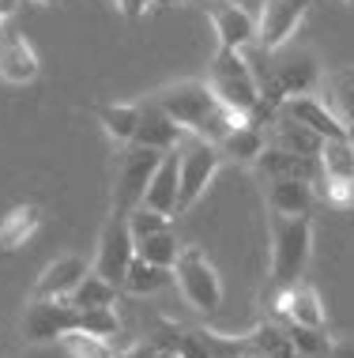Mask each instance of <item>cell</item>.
Wrapping results in <instances>:
<instances>
[{"label":"cell","instance_id":"obj_1","mask_svg":"<svg viewBox=\"0 0 354 358\" xmlns=\"http://www.w3.org/2000/svg\"><path fill=\"white\" fill-rule=\"evenodd\" d=\"M155 102L174 117L185 132H193L200 140L219 143L237 121H245V113H234L230 106L219 102L207 80H177L155 91Z\"/></svg>","mask_w":354,"mask_h":358},{"label":"cell","instance_id":"obj_2","mask_svg":"<svg viewBox=\"0 0 354 358\" xmlns=\"http://www.w3.org/2000/svg\"><path fill=\"white\" fill-rule=\"evenodd\" d=\"M207 83L219 94V102L230 106L234 113H245L253 121V113L260 110L264 94H260V80H256L253 64L242 57V50H223L212 57V69H207Z\"/></svg>","mask_w":354,"mask_h":358},{"label":"cell","instance_id":"obj_3","mask_svg":"<svg viewBox=\"0 0 354 358\" xmlns=\"http://www.w3.org/2000/svg\"><path fill=\"white\" fill-rule=\"evenodd\" d=\"M313 257V219L309 215H275L272 211V283H298Z\"/></svg>","mask_w":354,"mask_h":358},{"label":"cell","instance_id":"obj_4","mask_svg":"<svg viewBox=\"0 0 354 358\" xmlns=\"http://www.w3.org/2000/svg\"><path fill=\"white\" fill-rule=\"evenodd\" d=\"M177 215L196 208V200L207 192L212 178L219 173L223 151L212 140H200L193 132H185V140L177 143Z\"/></svg>","mask_w":354,"mask_h":358},{"label":"cell","instance_id":"obj_5","mask_svg":"<svg viewBox=\"0 0 354 358\" xmlns=\"http://www.w3.org/2000/svg\"><path fill=\"white\" fill-rule=\"evenodd\" d=\"M174 279H177L181 294H185V302L196 313H215L219 302H223V279H219L215 264L196 245H181L177 264H174Z\"/></svg>","mask_w":354,"mask_h":358},{"label":"cell","instance_id":"obj_6","mask_svg":"<svg viewBox=\"0 0 354 358\" xmlns=\"http://www.w3.org/2000/svg\"><path fill=\"white\" fill-rule=\"evenodd\" d=\"M166 151L143 148V143H128L117 162V185H113V215H128L132 208L143 204V192H147V181L155 178L158 162Z\"/></svg>","mask_w":354,"mask_h":358},{"label":"cell","instance_id":"obj_7","mask_svg":"<svg viewBox=\"0 0 354 358\" xmlns=\"http://www.w3.org/2000/svg\"><path fill=\"white\" fill-rule=\"evenodd\" d=\"M72 328H80V309L72 306V298H34L27 302L23 313V336L31 343H53L61 336H68Z\"/></svg>","mask_w":354,"mask_h":358},{"label":"cell","instance_id":"obj_8","mask_svg":"<svg viewBox=\"0 0 354 358\" xmlns=\"http://www.w3.org/2000/svg\"><path fill=\"white\" fill-rule=\"evenodd\" d=\"M317 83H320L317 57L302 50V53H290V57H283V61L275 64L272 83L260 87V94H264V102L279 106L283 99H290V94H313Z\"/></svg>","mask_w":354,"mask_h":358},{"label":"cell","instance_id":"obj_9","mask_svg":"<svg viewBox=\"0 0 354 358\" xmlns=\"http://www.w3.org/2000/svg\"><path fill=\"white\" fill-rule=\"evenodd\" d=\"M132 257H136V238H132V230H128V219L113 215L106 222V230H102V238H98V257H94L91 272H98L102 279H110V283H121L124 272H128V264H132Z\"/></svg>","mask_w":354,"mask_h":358},{"label":"cell","instance_id":"obj_10","mask_svg":"<svg viewBox=\"0 0 354 358\" xmlns=\"http://www.w3.org/2000/svg\"><path fill=\"white\" fill-rule=\"evenodd\" d=\"M309 4L313 0H264L260 23H256V42H260L267 53L283 50V45L294 38V31L302 27Z\"/></svg>","mask_w":354,"mask_h":358},{"label":"cell","instance_id":"obj_11","mask_svg":"<svg viewBox=\"0 0 354 358\" xmlns=\"http://www.w3.org/2000/svg\"><path fill=\"white\" fill-rule=\"evenodd\" d=\"M279 113L294 117L298 124H305V129H313L320 140L351 136V129L336 117V113L328 110V106H324V99H317V94H290V99H283V102H279Z\"/></svg>","mask_w":354,"mask_h":358},{"label":"cell","instance_id":"obj_12","mask_svg":"<svg viewBox=\"0 0 354 358\" xmlns=\"http://www.w3.org/2000/svg\"><path fill=\"white\" fill-rule=\"evenodd\" d=\"M253 166L260 170L267 181H272V178H290V181H305V185H313V189H317L320 178H324L317 155H294V151L272 148V143L264 148V155L253 162Z\"/></svg>","mask_w":354,"mask_h":358},{"label":"cell","instance_id":"obj_13","mask_svg":"<svg viewBox=\"0 0 354 358\" xmlns=\"http://www.w3.org/2000/svg\"><path fill=\"white\" fill-rule=\"evenodd\" d=\"M207 19H212L223 50H245L249 42H256V19L242 4H234V0H212L207 4Z\"/></svg>","mask_w":354,"mask_h":358},{"label":"cell","instance_id":"obj_14","mask_svg":"<svg viewBox=\"0 0 354 358\" xmlns=\"http://www.w3.org/2000/svg\"><path fill=\"white\" fill-rule=\"evenodd\" d=\"M275 317H283L286 324H309V328H324L328 309H324L317 287L309 283H290L275 294Z\"/></svg>","mask_w":354,"mask_h":358},{"label":"cell","instance_id":"obj_15","mask_svg":"<svg viewBox=\"0 0 354 358\" xmlns=\"http://www.w3.org/2000/svg\"><path fill=\"white\" fill-rule=\"evenodd\" d=\"M181 140H185V129H181L155 99L140 102V124H136L132 143H143V148H155V151H174Z\"/></svg>","mask_w":354,"mask_h":358},{"label":"cell","instance_id":"obj_16","mask_svg":"<svg viewBox=\"0 0 354 358\" xmlns=\"http://www.w3.org/2000/svg\"><path fill=\"white\" fill-rule=\"evenodd\" d=\"M87 260L83 257H57L34 283V298H72L80 279L87 275Z\"/></svg>","mask_w":354,"mask_h":358},{"label":"cell","instance_id":"obj_17","mask_svg":"<svg viewBox=\"0 0 354 358\" xmlns=\"http://www.w3.org/2000/svg\"><path fill=\"white\" fill-rule=\"evenodd\" d=\"M38 76V57L19 34H0V80L31 83Z\"/></svg>","mask_w":354,"mask_h":358},{"label":"cell","instance_id":"obj_18","mask_svg":"<svg viewBox=\"0 0 354 358\" xmlns=\"http://www.w3.org/2000/svg\"><path fill=\"white\" fill-rule=\"evenodd\" d=\"M143 204L162 211V215H170V219L177 215V151H166V155H162L155 178L147 181Z\"/></svg>","mask_w":354,"mask_h":358},{"label":"cell","instance_id":"obj_19","mask_svg":"<svg viewBox=\"0 0 354 358\" xmlns=\"http://www.w3.org/2000/svg\"><path fill=\"white\" fill-rule=\"evenodd\" d=\"M317 189L305 181H290V178H272L267 181V208L275 215H309Z\"/></svg>","mask_w":354,"mask_h":358},{"label":"cell","instance_id":"obj_20","mask_svg":"<svg viewBox=\"0 0 354 358\" xmlns=\"http://www.w3.org/2000/svg\"><path fill=\"white\" fill-rule=\"evenodd\" d=\"M324 106L354 132V64H339L324 76Z\"/></svg>","mask_w":354,"mask_h":358},{"label":"cell","instance_id":"obj_21","mask_svg":"<svg viewBox=\"0 0 354 358\" xmlns=\"http://www.w3.org/2000/svg\"><path fill=\"white\" fill-rule=\"evenodd\" d=\"M219 151H223V159H234V162H256L264 155L267 148V136H264V129L260 124H253V121H237L230 132H226L223 140L215 143Z\"/></svg>","mask_w":354,"mask_h":358},{"label":"cell","instance_id":"obj_22","mask_svg":"<svg viewBox=\"0 0 354 358\" xmlns=\"http://www.w3.org/2000/svg\"><path fill=\"white\" fill-rule=\"evenodd\" d=\"M170 283H177V279H174V268L151 264V260H143V257H132L128 272H124V279H121V287L128 290V294H140V298L158 294V290H166Z\"/></svg>","mask_w":354,"mask_h":358},{"label":"cell","instance_id":"obj_23","mask_svg":"<svg viewBox=\"0 0 354 358\" xmlns=\"http://www.w3.org/2000/svg\"><path fill=\"white\" fill-rule=\"evenodd\" d=\"M320 136L313 129H305L294 117L286 113H275L272 117V148H283V151H294V155H320Z\"/></svg>","mask_w":354,"mask_h":358},{"label":"cell","instance_id":"obj_24","mask_svg":"<svg viewBox=\"0 0 354 358\" xmlns=\"http://www.w3.org/2000/svg\"><path fill=\"white\" fill-rule=\"evenodd\" d=\"M38 222H42V208L38 204H19L4 215V222H0V249L4 253H12V249L27 245L31 241V234L38 230Z\"/></svg>","mask_w":354,"mask_h":358},{"label":"cell","instance_id":"obj_25","mask_svg":"<svg viewBox=\"0 0 354 358\" xmlns=\"http://www.w3.org/2000/svg\"><path fill=\"white\" fill-rule=\"evenodd\" d=\"M94 117H98V124L106 129L110 140L117 143H132V136H136V124H140V106L132 102H106L94 110Z\"/></svg>","mask_w":354,"mask_h":358},{"label":"cell","instance_id":"obj_26","mask_svg":"<svg viewBox=\"0 0 354 358\" xmlns=\"http://www.w3.org/2000/svg\"><path fill=\"white\" fill-rule=\"evenodd\" d=\"M317 159H320L324 178H347V181H354V140L351 136L324 140Z\"/></svg>","mask_w":354,"mask_h":358},{"label":"cell","instance_id":"obj_27","mask_svg":"<svg viewBox=\"0 0 354 358\" xmlns=\"http://www.w3.org/2000/svg\"><path fill=\"white\" fill-rule=\"evenodd\" d=\"M181 332H185V328H181L177 321H170V317H162V313H151V317H143V336L140 340L147 347H155L158 355H177Z\"/></svg>","mask_w":354,"mask_h":358},{"label":"cell","instance_id":"obj_28","mask_svg":"<svg viewBox=\"0 0 354 358\" xmlns=\"http://www.w3.org/2000/svg\"><path fill=\"white\" fill-rule=\"evenodd\" d=\"M113 302H117V283L102 279L98 272H87L80 279V287L72 290L75 309H94V306H113Z\"/></svg>","mask_w":354,"mask_h":358},{"label":"cell","instance_id":"obj_29","mask_svg":"<svg viewBox=\"0 0 354 358\" xmlns=\"http://www.w3.org/2000/svg\"><path fill=\"white\" fill-rule=\"evenodd\" d=\"M177 253H181V241L174 230H158V234H147L136 241V257L151 260V264H162V268H174Z\"/></svg>","mask_w":354,"mask_h":358},{"label":"cell","instance_id":"obj_30","mask_svg":"<svg viewBox=\"0 0 354 358\" xmlns=\"http://www.w3.org/2000/svg\"><path fill=\"white\" fill-rule=\"evenodd\" d=\"M290 347L302 358H328L332 351V336H324V328H309V324H286Z\"/></svg>","mask_w":354,"mask_h":358},{"label":"cell","instance_id":"obj_31","mask_svg":"<svg viewBox=\"0 0 354 358\" xmlns=\"http://www.w3.org/2000/svg\"><path fill=\"white\" fill-rule=\"evenodd\" d=\"M245 340H249V347H253L256 355H267V358H279L283 351H290V336H286V328L272 324V321L256 324Z\"/></svg>","mask_w":354,"mask_h":358},{"label":"cell","instance_id":"obj_32","mask_svg":"<svg viewBox=\"0 0 354 358\" xmlns=\"http://www.w3.org/2000/svg\"><path fill=\"white\" fill-rule=\"evenodd\" d=\"M61 343H64V351H68L72 358H113L110 343L102 340V336L83 332V328H72L68 336H61Z\"/></svg>","mask_w":354,"mask_h":358},{"label":"cell","instance_id":"obj_33","mask_svg":"<svg viewBox=\"0 0 354 358\" xmlns=\"http://www.w3.org/2000/svg\"><path fill=\"white\" fill-rule=\"evenodd\" d=\"M80 328L91 336H102V340H110V336L121 332V317L113 306H94V309H80Z\"/></svg>","mask_w":354,"mask_h":358},{"label":"cell","instance_id":"obj_34","mask_svg":"<svg viewBox=\"0 0 354 358\" xmlns=\"http://www.w3.org/2000/svg\"><path fill=\"white\" fill-rule=\"evenodd\" d=\"M128 230H132V238H147V234H158V230H170V215H162V211L155 208H147V204H140V208H132L128 215Z\"/></svg>","mask_w":354,"mask_h":358},{"label":"cell","instance_id":"obj_35","mask_svg":"<svg viewBox=\"0 0 354 358\" xmlns=\"http://www.w3.org/2000/svg\"><path fill=\"white\" fill-rule=\"evenodd\" d=\"M317 196H324L332 208H354V181H347V178H320Z\"/></svg>","mask_w":354,"mask_h":358},{"label":"cell","instance_id":"obj_36","mask_svg":"<svg viewBox=\"0 0 354 358\" xmlns=\"http://www.w3.org/2000/svg\"><path fill=\"white\" fill-rule=\"evenodd\" d=\"M113 4H117L128 19H140V15H147L151 8H155V0H113Z\"/></svg>","mask_w":354,"mask_h":358},{"label":"cell","instance_id":"obj_37","mask_svg":"<svg viewBox=\"0 0 354 358\" xmlns=\"http://www.w3.org/2000/svg\"><path fill=\"white\" fill-rule=\"evenodd\" d=\"M328 358H354V340H332Z\"/></svg>","mask_w":354,"mask_h":358},{"label":"cell","instance_id":"obj_38","mask_svg":"<svg viewBox=\"0 0 354 358\" xmlns=\"http://www.w3.org/2000/svg\"><path fill=\"white\" fill-rule=\"evenodd\" d=\"M15 8H19V0H0V27H4V19L12 15Z\"/></svg>","mask_w":354,"mask_h":358},{"label":"cell","instance_id":"obj_39","mask_svg":"<svg viewBox=\"0 0 354 358\" xmlns=\"http://www.w3.org/2000/svg\"><path fill=\"white\" fill-rule=\"evenodd\" d=\"M230 358H267V355H256V351H242V355H230Z\"/></svg>","mask_w":354,"mask_h":358},{"label":"cell","instance_id":"obj_40","mask_svg":"<svg viewBox=\"0 0 354 358\" xmlns=\"http://www.w3.org/2000/svg\"><path fill=\"white\" fill-rule=\"evenodd\" d=\"M34 4H61V0H34Z\"/></svg>","mask_w":354,"mask_h":358},{"label":"cell","instance_id":"obj_41","mask_svg":"<svg viewBox=\"0 0 354 358\" xmlns=\"http://www.w3.org/2000/svg\"><path fill=\"white\" fill-rule=\"evenodd\" d=\"M343 4H354V0H343Z\"/></svg>","mask_w":354,"mask_h":358},{"label":"cell","instance_id":"obj_42","mask_svg":"<svg viewBox=\"0 0 354 358\" xmlns=\"http://www.w3.org/2000/svg\"><path fill=\"white\" fill-rule=\"evenodd\" d=\"M351 140H354V132H351Z\"/></svg>","mask_w":354,"mask_h":358}]
</instances>
